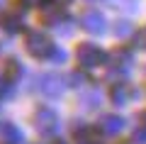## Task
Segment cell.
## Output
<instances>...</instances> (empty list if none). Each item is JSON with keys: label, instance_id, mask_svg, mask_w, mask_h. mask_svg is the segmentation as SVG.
<instances>
[{"label": "cell", "instance_id": "13", "mask_svg": "<svg viewBox=\"0 0 146 144\" xmlns=\"http://www.w3.org/2000/svg\"><path fill=\"white\" fill-rule=\"evenodd\" d=\"M117 32H119L122 37H124V34H129V25H127V22H119V29H117Z\"/></svg>", "mask_w": 146, "mask_h": 144}, {"label": "cell", "instance_id": "10", "mask_svg": "<svg viewBox=\"0 0 146 144\" xmlns=\"http://www.w3.org/2000/svg\"><path fill=\"white\" fill-rule=\"evenodd\" d=\"M39 83H42V90L46 93V95H56V93L61 90V81H58V76H44Z\"/></svg>", "mask_w": 146, "mask_h": 144}, {"label": "cell", "instance_id": "17", "mask_svg": "<svg viewBox=\"0 0 146 144\" xmlns=\"http://www.w3.org/2000/svg\"><path fill=\"white\" fill-rule=\"evenodd\" d=\"M0 3H3V0H0Z\"/></svg>", "mask_w": 146, "mask_h": 144}, {"label": "cell", "instance_id": "7", "mask_svg": "<svg viewBox=\"0 0 146 144\" xmlns=\"http://www.w3.org/2000/svg\"><path fill=\"white\" fill-rule=\"evenodd\" d=\"M22 76V64L17 61V59H7L5 66H3V78H5L7 83H17Z\"/></svg>", "mask_w": 146, "mask_h": 144}, {"label": "cell", "instance_id": "1", "mask_svg": "<svg viewBox=\"0 0 146 144\" xmlns=\"http://www.w3.org/2000/svg\"><path fill=\"white\" fill-rule=\"evenodd\" d=\"M25 46H27V52H29L32 56H36V59L49 56V54H51V49H54L51 39H49L44 32H39V29L27 32V37H25Z\"/></svg>", "mask_w": 146, "mask_h": 144}, {"label": "cell", "instance_id": "9", "mask_svg": "<svg viewBox=\"0 0 146 144\" xmlns=\"http://www.w3.org/2000/svg\"><path fill=\"white\" fill-rule=\"evenodd\" d=\"M110 98H112V103H115V105H127V103H129V98H131L129 86H124V83H115L112 90H110Z\"/></svg>", "mask_w": 146, "mask_h": 144}, {"label": "cell", "instance_id": "3", "mask_svg": "<svg viewBox=\"0 0 146 144\" xmlns=\"http://www.w3.org/2000/svg\"><path fill=\"white\" fill-rule=\"evenodd\" d=\"M63 20V7L56 0H42L39 3V22L44 27H54Z\"/></svg>", "mask_w": 146, "mask_h": 144}, {"label": "cell", "instance_id": "8", "mask_svg": "<svg viewBox=\"0 0 146 144\" xmlns=\"http://www.w3.org/2000/svg\"><path fill=\"white\" fill-rule=\"evenodd\" d=\"M102 132H119L122 127H124V117H119V115H102L100 117V125H98Z\"/></svg>", "mask_w": 146, "mask_h": 144}, {"label": "cell", "instance_id": "4", "mask_svg": "<svg viewBox=\"0 0 146 144\" xmlns=\"http://www.w3.org/2000/svg\"><path fill=\"white\" fill-rule=\"evenodd\" d=\"M34 122H36V129L39 132H54L56 129V125H58V117H56V113H54L51 108H39L36 110V115H34Z\"/></svg>", "mask_w": 146, "mask_h": 144}, {"label": "cell", "instance_id": "12", "mask_svg": "<svg viewBox=\"0 0 146 144\" xmlns=\"http://www.w3.org/2000/svg\"><path fill=\"white\" fill-rule=\"evenodd\" d=\"M39 3H42V0H20L22 7H39Z\"/></svg>", "mask_w": 146, "mask_h": 144}, {"label": "cell", "instance_id": "2", "mask_svg": "<svg viewBox=\"0 0 146 144\" xmlns=\"http://www.w3.org/2000/svg\"><path fill=\"white\" fill-rule=\"evenodd\" d=\"M76 61L80 68H95L105 61V52L100 46L85 42V44H78V49H76Z\"/></svg>", "mask_w": 146, "mask_h": 144}, {"label": "cell", "instance_id": "11", "mask_svg": "<svg viewBox=\"0 0 146 144\" xmlns=\"http://www.w3.org/2000/svg\"><path fill=\"white\" fill-rule=\"evenodd\" d=\"M134 44L139 46V49H146V27L136 29V34H134Z\"/></svg>", "mask_w": 146, "mask_h": 144}, {"label": "cell", "instance_id": "5", "mask_svg": "<svg viewBox=\"0 0 146 144\" xmlns=\"http://www.w3.org/2000/svg\"><path fill=\"white\" fill-rule=\"evenodd\" d=\"M80 27L88 29V32H98L100 34V32L105 29V17L100 15L98 10H88L83 17H80Z\"/></svg>", "mask_w": 146, "mask_h": 144}, {"label": "cell", "instance_id": "16", "mask_svg": "<svg viewBox=\"0 0 146 144\" xmlns=\"http://www.w3.org/2000/svg\"><path fill=\"white\" fill-rule=\"evenodd\" d=\"M56 3H58V5H63V3H71V0H56Z\"/></svg>", "mask_w": 146, "mask_h": 144}, {"label": "cell", "instance_id": "15", "mask_svg": "<svg viewBox=\"0 0 146 144\" xmlns=\"http://www.w3.org/2000/svg\"><path fill=\"white\" fill-rule=\"evenodd\" d=\"M7 90V81H5V78H0V93H5Z\"/></svg>", "mask_w": 146, "mask_h": 144}, {"label": "cell", "instance_id": "6", "mask_svg": "<svg viewBox=\"0 0 146 144\" xmlns=\"http://www.w3.org/2000/svg\"><path fill=\"white\" fill-rule=\"evenodd\" d=\"M0 25L5 27L7 32H20L22 29V20L17 10H3L0 12Z\"/></svg>", "mask_w": 146, "mask_h": 144}, {"label": "cell", "instance_id": "14", "mask_svg": "<svg viewBox=\"0 0 146 144\" xmlns=\"http://www.w3.org/2000/svg\"><path fill=\"white\" fill-rule=\"evenodd\" d=\"M139 125L146 129V113H141V115H139Z\"/></svg>", "mask_w": 146, "mask_h": 144}]
</instances>
